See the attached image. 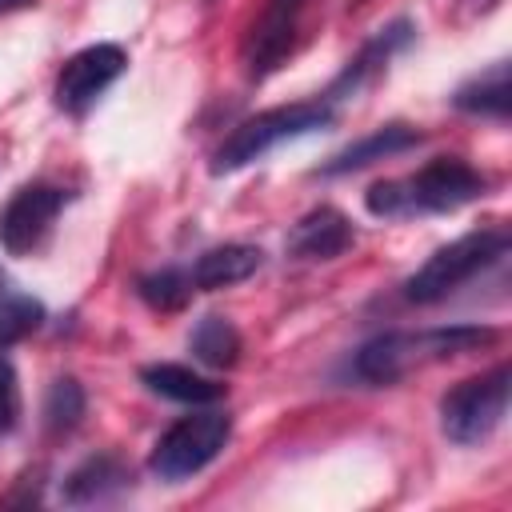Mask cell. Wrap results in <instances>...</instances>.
<instances>
[{
  "mask_svg": "<svg viewBox=\"0 0 512 512\" xmlns=\"http://www.w3.org/2000/svg\"><path fill=\"white\" fill-rule=\"evenodd\" d=\"M488 180L460 156H436L420 172L404 180H376L364 196L372 216L396 220V216H424V212H456L484 196Z\"/></svg>",
  "mask_w": 512,
  "mask_h": 512,
  "instance_id": "cell-1",
  "label": "cell"
},
{
  "mask_svg": "<svg viewBox=\"0 0 512 512\" xmlns=\"http://www.w3.org/2000/svg\"><path fill=\"white\" fill-rule=\"evenodd\" d=\"M496 336L500 332L488 328V324H452V328H424V332H384V336L368 340L356 352L352 368L368 384H392V380H400L404 372H412L420 364H440V360L488 348V344H496Z\"/></svg>",
  "mask_w": 512,
  "mask_h": 512,
  "instance_id": "cell-2",
  "label": "cell"
},
{
  "mask_svg": "<svg viewBox=\"0 0 512 512\" xmlns=\"http://www.w3.org/2000/svg\"><path fill=\"white\" fill-rule=\"evenodd\" d=\"M336 116V108L320 96V100H300V104H284V108H268V112H256L248 120H240L224 144L216 148V160L212 168L216 172H236L252 160H260L268 148L284 144V140H296V136H308L316 128H328Z\"/></svg>",
  "mask_w": 512,
  "mask_h": 512,
  "instance_id": "cell-3",
  "label": "cell"
},
{
  "mask_svg": "<svg viewBox=\"0 0 512 512\" xmlns=\"http://www.w3.org/2000/svg\"><path fill=\"white\" fill-rule=\"evenodd\" d=\"M508 232L504 228H484V232H468L444 248H436L404 284V296L412 304H436L444 296H452L460 284H468L472 276L488 272L492 264H500L508 256Z\"/></svg>",
  "mask_w": 512,
  "mask_h": 512,
  "instance_id": "cell-4",
  "label": "cell"
},
{
  "mask_svg": "<svg viewBox=\"0 0 512 512\" xmlns=\"http://www.w3.org/2000/svg\"><path fill=\"white\" fill-rule=\"evenodd\" d=\"M508 392H512V368L496 364L492 372H480L472 380H460L456 388L444 392L440 400V428L452 444H480L488 440L504 412H508Z\"/></svg>",
  "mask_w": 512,
  "mask_h": 512,
  "instance_id": "cell-5",
  "label": "cell"
},
{
  "mask_svg": "<svg viewBox=\"0 0 512 512\" xmlns=\"http://www.w3.org/2000/svg\"><path fill=\"white\" fill-rule=\"evenodd\" d=\"M232 436V420L228 412H216V408H204L196 416H180L152 448L148 456V468L160 476V480H188L196 476L204 464H212L220 456V448L228 444Z\"/></svg>",
  "mask_w": 512,
  "mask_h": 512,
  "instance_id": "cell-6",
  "label": "cell"
},
{
  "mask_svg": "<svg viewBox=\"0 0 512 512\" xmlns=\"http://www.w3.org/2000/svg\"><path fill=\"white\" fill-rule=\"evenodd\" d=\"M64 208V192L52 184H24L8 196V204L0 208V244L12 256H28L32 248H40V240L48 236V228L56 224Z\"/></svg>",
  "mask_w": 512,
  "mask_h": 512,
  "instance_id": "cell-7",
  "label": "cell"
},
{
  "mask_svg": "<svg viewBox=\"0 0 512 512\" xmlns=\"http://www.w3.org/2000/svg\"><path fill=\"white\" fill-rule=\"evenodd\" d=\"M128 56L120 44H92V48H80L56 76V104L64 112H84L88 104H96V96L124 72Z\"/></svg>",
  "mask_w": 512,
  "mask_h": 512,
  "instance_id": "cell-8",
  "label": "cell"
},
{
  "mask_svg": "<svg viewBox=\"0 0 512 512\" xmlns=\"http://www.w3.org/2000/svg\"><path fill=\"white\" fill-rule=\"evenodd\" d=\"M352 240H356L352 220H348L344 212L320 204V208L304 212V216L292 224V232H288V240H284V252H288L292 260H336L340 252L352 248Z\"/></svg>",
  "mask_w": 512,
  "mask_h": 512,
  "instance_id": "cell-9",
  "label": "cell"
},
{
  "mask_svg": "<svg viewBox=\"0 0 512 512\" xmlns=\"http://www.w3.org/2000/svg\"><path fill=\"white\" fill-rule=\"evenodd\" d=\"M300 8H304V0H268V8L260 12V20L252 24V36L244 44V60H248L252 76L272 72L288 56L296 24H300Z\"/></svg>",
  "mask_w": 512,
  "mask_h": 512,
  "instance_id": "cell-10",
  "label": "cell"
},
{
  "mask_svg": "<svg viewBox=\"0 0 512 512\" xmlns=\"http://www.w3.org/2000/svg\"><path fill=\"white\" fill-rule=\"evenodd\" d=\"M260 264H264V252L260 248H252V244H220V248H208L204 256H196V264L188 268V276H192V288L216 292V288H228V284L248 280Z\"/></svg>",
  "mask_w": 512,
  "mask_h": 512,
  "instance_id": "cell-11",
  "label": "cell"
},
{
  "mask_svg": "<svg viewBox=\"0 0 512 512\" xmlns=\"http://www.w3.org/2000/svg\"><path fill=\"white\" fill-rule=\"evenodd\" d=\"M132 484V468L120 456H88L68 480H64V500L68 504H100L112 500Z\"/></svg>",
  "mask_w": 512,
  "mask_h": 512,
  "instance_id": "cell-12",
  "label": "cell"
},
{
  "mask_svg": "<svg viewBox=\"0 0 512 512\" xmlns=\"http://www.w3.org/2000/svg\"><path fill=\"white\" fill-rule=\"evenodd\" d=\"M420 140H424V136H420L416 128H408V124H384V128H376V132L352 140L344 152H336L332 164H324V176L356 172V168H364V164H372V160H384V156H396V152H404V148H416Z\"/></svg>",
  "mask_w": 512,
  "mask_h": 512,
  "instance_id": "cell-13",
  "label": "cell"
},
{
  "mask_svg": "<svg viewBox=\"0 0 512 512\" xmlns=\"http://www.w3.org/2000/svg\"><path fill=\"white\" fill-rule=\"evenodd\" d=\"M408 36H412V24H408V20H396V24H392L388 32H380L372 44H364V52H360V56H356V60L344 68V76H340V80L328 88V96H324V100H328V104H336V100L352 96L356 88H364V84H368L376 72H384L388 56H392L396 48H404V44H408Z\"/></svg>",
  "mask_w": 512,
  "mask_h": 512,
  "instance_id": "cell-14",
  "label": "cell"
},
{
  "mask_svg": "<svg viewBox=\"0 0 512 512\" xmlns=\"http://www.w3.org/2000/svg\"><path fill=\"white\" fill-rule=\"evenodd\" d=\"M140 380L156 392V396H168V400H180V404H216L224 396V384L184 368V364H148L140 372Z\"/></svg>",
  "mask_w": 512,
  "mask_h": 512,
  "instance_id": "cell-15",
  "label": "cell"
},
{
  "mask_svg": "<svg viewBox=\"0 0 512 512\" xmlns=\"http://www.w3.org/2000/svg\"><path fill=\"white\" fill-rule=\"evenodd\" d=\"M188 348H192V356L200 360V364H208V368H232L236 360H240V332H236V324L232 320H224V316H204V320H196V328L188 332Z\"/></svg>",
  "mask_w": 512,
  "mask_h": 512,
  "instance_id": "cell-16",
  "label": "cell"
},
{
  "mask_svg": "<svg viewBox=\"0 0 512 512\" xmlns=\"http://www.w3.org/2000/svg\"><path fill=\"white\" fill-rule=\"evenodd\" d=\"M508 100H512V88H508V64H504V60H500V64H492L484 76L468 80V84L452 96V104H456L460 112L496 116V120H504V116H508Z\"/></svg>",
  "mask_w": 512,
  "mask_h": 512,
  "instance_id": "cell-17",
  "label": "cell"
},
{
  "mask_svg": "<svg viewBox=\"0 0 512 512\" xmlns=\"http://www.w3.org/2000/svg\"><path fill=\"white\" fill-rule=\"evenodd\" d=\"M44 324V304L0 280V356Z\"/></svg>",
  "mask_w": 512,
  "mask_h": 512,
  "instance_id": "cell-18",
  "label": "cell"
},
{
  "mask_svg": "<svg viewBox=\"0 0 512 512\" xmlns=\"http://www.w3.org/2000/svg\"><path fill=\"white\" fill-rule=\"evenodd\" d=\"M136 292H140V300H144L148 308H156V312H176V308L188 304V296H192L196 288H192V276H188V272H180V268H160V272L140 276Z\"/></svg>",
  "mask_w": 512,
  "mask_h": 512,
  "instance_id": "cell-19",
  "label": "cell"
},
{
  "mask_svg": "<svg viewBox=\"0 0 512 512\" xmlns=\"http://www.w3.org/2000/svg\"><path fill=\"white\" fill-rule=\"evenodd\" d=\"M84 416V388L72 380V376H60L52 380L48 396H44V424L52 432H72Z\"/></svg>",
  "mask_w": 512,
  "mask_h": 512,
  "instance_id": "cell-20",
  "label": "cell"
},
{
  "mask_svg": "<svg viewBox=\"0 0 512 512\" xmlns=\"http://www.w3.org/2000/svg\"><path fill=\"white\" fill-rule=\"evenodd\" d=\"M16 420H20V384L12 364L0 356V432L16 428Z\"/></svg>",
  "mask_w": 512,
  "mask_h": 512,
  "instance_id": "cell-21",
  "label": "cell"
},
{
  "mask_svg": "<svg viewBox=\"0 0 512 512\" xmlns=\"http://www.w3.org/2000/svg\"><path fill=\"white\" fill-rule=\"evenodd\" d=\"M500 0H456V20H476L484 12H492Z\"/></svg>",
  "mask_w": 512,
  "mask_h": 512,
  "instance_id": "cell-22",
  "label": "cell"
},
{
  "mask_svg": "<svg viewBox=\"0 0 512 512\" xmlns=\"http://www.w3.org/2000/svg\"><path fill=\"white\" fill-rule=\"evenodd\" d=\"M28 4H36V0H0V12H8V8H28Z\"/></svg>",
  "mask_w": 512,
  "mask_h": 512,
  "instance_id": "cell-23",
  "label": "cell"
}]
</instances>
